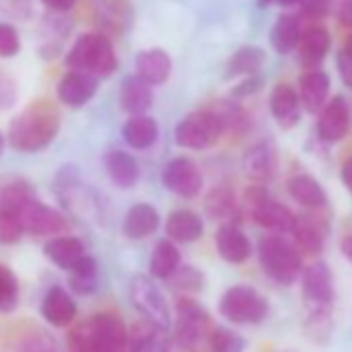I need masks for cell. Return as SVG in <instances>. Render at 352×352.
Returning a JSON list of instances; mask_svg holds the SVG:
<instances>
[{"label":"cell","mask_w":352,"mask_h":352,"mask_svg":"<svg viewBox=\"0 0 352 352\" xmlns=\"http://www.w3.org/2000/svg\"><path fill=\"white\" fill-rule=\"evenodd\" d=\"M60 131L58 110L46 102H34L17 118H13L9 129V143L15 151L36 153L48 147Z\"/></svg>","instance_id":"1"},{"label":"cell","mask_w":352,"mask_h":352,"mask_svg":"<svg viewBox=\"0 0 352 352\" xmlns=\"http://www.w3.org/2000/svg\"><path fill=\"white\" fill-rule=\"evenodd\" d=\"M71 352H126V327L110 313L91 315L69 333Z\"/></svg>","instance_id":"2"},{"label":"cell","mask_w":352,"mask_h":352,"mask_svg":"<svg viewBox=\"0 0 352 352\" xmlns=\"http://www.w3.org/2000/svg\"><path fill=\"white\" fill-rule=\"evenodd\" d=\"M67 67L71 71L87 73L91 77H110L116 67V52L104 34H83L67 54Z\"/></svg>","instance_id":"3"},{"label":"cell","mask_w":352,"mask_h":352,"mask_svg":"<svg viewBox=\"0 0 352 352\" xmlns=\"http://www.w3.org/2000/svg\"><path fill=\"white\" fill-rule=\"evenodd\" d=\"M259 263L278 284L290 286L302 274V255L280 234H270L259 243Z\"/></svg>","instance_id":"4"},{"label":"cell","mask_w":352,"mask_h":352,"mask_svg":"<svg viewBox=\"0 0 352 352\" xmlns=\"http://www.w3.org/2000/svg\"><path fill=\"white\" fill-rule=\"evenodd\" d=\"M226 133L224 122L220 120V116L212 110H195L191 114H187L179 124H176L174 131V141L183 149H210L214 147L222 135Z\"/></svg>","instance_id":"5"},{"label":"cell","mask_w":352,"mask_h":352,"mask_svg":"<svg viewBox=\"0 0 352 352\" xmlns=\"http://www.w3.org/2000/svg\"><path fill=\"white\" fill-rule=\"evenodd\" d=\"M220 313L230 323L255 325V323H261L267 317L270 305H267L265 296L259 294V290H255L253 286L236 284V286H230L222 294Z\"/></svg>","instance_id":"6"},{"label":"cell","mask_w":352,"mask_h":352,"mask_svg":"<svg viewBox=\"0 0 352 352\" xmlns=\"http://www.w3.org/2000/svg\"><path fill=\"white\" fill-rule=\"evenodd\" d=\"M176 340L187 350L199 348L206 340H210V313L193 298H181L176 305V323H174Z\"/></svg>","instance_id":"7"},{"label":"cell","mask_w":352,"mask_h":352,"mask_svg":"<svg viewBox=\"0 0 352 352\" xmlns=\"http://www.w3.org/2000/svg\"><path fill=\"white\" fill-rule=\"evenodd\" d=\"M131 302L143 315L147 323H151L160 331H168L170 327V309L149 276H137L131 282Z\"/></svg>","instance_id":"8"},{"label":"cell","mask_w":352,"mask_h":352,"mask_svg":"<svg viewBox=\"0 0 352 352\" xmlns=\"http://www.w3.org/2000/svg\"><path fill=\"white\" fill-rule=\"evenodd\" d=\"M302 300L311 313H331L336 298L333 274L325 261H315L309 267H302L300 274Z\"/></svg>","instance_id":"9"},{"label":"cell","mask_w":352,"mask_h":352,"mask_svg":"<svg viewBox=\"0 0 352 352\" xmlns=\"http://www.w3.org/2000/svg\"><path fill=\"white\" fill-rule=\"evenodd\" d=\"M162 185L179 197H197L204 187V174L197 164L185 155L172 157L162 170Z\"/></svg>","instance_id":"10"},{"label":"cell","mask_w":352,"mask_h":352,"mask_svg":"<svg viewBox=\"0 0 352 352\" xmlns=\"http://www.w3.org/2000/svg\"><path fill=\"white\" fill-rule=\"evenodd\" d=\"M19 222H21L23 234L28 232V234H34V236L60 234L69 226L67 218L58 210L42 204L40 199H34L30 206L23 208V212L19 214Z\"/></svg>","instance_id":"11"},{"label":"cell","mask_w":352,"mask_h":352,"mask_svg":"<svg viewBox=\"0 0 352 352\" xmlns=\"http://www.w3.org/2000/svg\"><path fill=\"white\" fill-rule=\"evenodd\" d=\"M317 135L325 143H338L348 135L350 129V108L342 96L331 98L319 112Z\"/></svg>","instance_id":"12"},{"label":"cell","mask_w":352,"mask_h":352,"mask_svg":"<svg viewBox=\"0 0 352 352\" xmlns=\"http://www.w3.org/2000/svg\"><path fill=\"white\" fill-rule=\"evenodd\" d=\"M276 166H278V153H276L274 143L267 139L253 143L243 157L245 174L257 185H263L272 179L276 172Z\"/></svg>","instance_id":"13"},{"label":"cell","mask_w":352,"mask_h":352,"mask_svg":"<svg viewBox=\"0 0 352 352\" xmlns=\"http://www.w3.org/2000/svg\"><path fill=\"white\" fill-rule=\"evenodd\" d=\"M100 79L91 77L87 73H79V71H69L56 87V96L63 104L71 106V108H81L85 106L98 91Z\"/></svg>","instance_id":"14"},{"label":"cell","mask_w":352,"mask_h":352,"mask_svg":"<svg viewBox=\"0 0 352 352\" xmlns=\"http://www.w3.org/2000/svg\"><path fill=\"white\" fill-rule=\"evenodd\" d=\"M329 75L321 69H311L305 71L298 79V100L300 108H305L311 114H317L325 104L329 96Z\"/></svg>","instance_id":"15"},{"label":"cell","mask_w":352,"mask_h":352,"mask_svg":"<svg viewBox=\"0 0 352 352\" xmlns=\"http://www.w3.org/2000/svg\"><path fill=\"white\" fill-rule=\"evenodd\" d=\"M216 249L220 253V257L228 263H245L251 253H253V247H251V241L247 239V234L232 222H226L218 228L216 232Z\"/></svg>","instance_id":"16"},{"label":"cell","mask_w":352,"mask_h":352,"mask_svg":"<svg viewBox=\"0 0 352 352\" xmlns=\"http://www.w3.org/2000/svg\"><path fill=\"white\" fill-rule=\"evenodd\" d=\"M270 110L282 129H292L300 120V100L292 85L278 83L270 96Z\"/></svg>","instance_id":"17"},{"label":"cell","mask_w":352,"mask_h":352,"mask_svg":"<svg viewBox=\"0 0 352 352\" xmlns=\"http://www.w3.org/2000/svg\"><path fill=\"white\" fill-rule=\"evenodd\" d=\"M42 317L54 327H67L77 317V302L63 286H54L42 300Z\"/></svg>","instance_id":"18"},{"label":"cell","mask_w":352,"mask_h":352,"mask_svg":"<svg viewBox=\"0 0 352 352\" xmlns=\"http://www.w3.org/2000/svg\"><path fill=\"white\" fill-rule=\"evenodd\" d=\"M135 69H137V77L145 81L149 87H153V85H162L168 81L170 71H172V60L168 52L160 48L141 50L135 56Z\"/></svg>","instance_id":"19"},{"label":"cell","mask_w":352,"mask_h":352,"mask_svg":"<svg viewBox=\"0 0 352 352\" xmlns=\"http://www.w3.org/2000/svg\"><path fill=\"white\" fill-rule=\"evenodd\" d=\"M331 46V36L325 28L321 25H311L307 30H302L300 40H298V52H300V60L302 65L311 71L317 69L323 58L327 56Z\"/></svg>","instance_id":"20"},{"label":"cell","mask_w":352,"mask_h":352,"mask_svg":"<svg viewBox=\"0 0 352 352\" xmlns=\"http://www.w3.org/2000/svg\"><path fill=\"white\" fill-rule=\"evenodd\" d=\"M118 102H120V108L131 114V116H141L145 114L151 104H153V94H151V87L141 81L137 75H129L122 79L120 83V94H118Z\"/></svg>","instance_id":"21"},{"label":"cell","mask_w":352,"mask_h":352,"mask_svg":"<svg viewBox=\"0 0 352 352\" xmlns=\"http://www.w3.org/2000/svg\"><path fill=\"white\" fill-rule=\"evenodd\" d=\"M253 220L265 228V230H272V232H278V234H284V232H292L294 224H296V216L290 208H286L284 204H278L274 199H265L261 206H257L253 212H251Z\"/></svg>","instance_id":"22"},{"label":"cell","mask_w":352,"mask_h":352,"mask_svg":"<svg viewBox=\"0 0 352 352\" xmlns=\"http://www.w3.org/2000/svg\"><path fill=\"white\" fill-rule=\"evenodd\" d=\"M104 164H106V172L110 176V181L118 189H133L139 183V176H141L139 162L131 153L114 149L106 153Z\"/></svg>","instance_id":"23"},{"label":"cell","mask_w":352,"mask_h":352,"mask_svg":"<svg viewBox=\"0 0 352 352\" xmlns=\"http://www.w3.org/2000/svg\"><path fill=\"white\" fill-rule=\"evenodd\" d=\"M46 257L60 270H73L85 255V245L77 236H52L44 247Z\"/></svg>","instance_id":"24"},{"label":"cell","mask_w":352,"mask_h":352,"mask_svg":"<svg viewBox=\"0 0 352 352\" xmlns=\"http://www.w3.org/2000/svg\"><path fill=\"white\" fill-rule=\"evenodd\" d=\"M160 226V214L153 206L149 204H137L133 206L122 222V234L126 239L139 241L149 234H153Z\"/></svg>","instance_id":"25"},{"label":"cell","mask_w":352,"mask_h":352,"mask_svg":"<svg viewBox=\"0 0 352 352\" xmlns=\"http://www.w3.org/2000/svg\"><path fill=\"white\" fill-rule=\"evenodd\" d=\"M166 234H168V241L195 243L204 234V222L191 210H176L166 220Z\"/></svg>","instance_id":"26"},{"label":"cell","mask_w":352,"mask_h":352,"mask_svg":"<svg viewBox=\"0 0 352 352\" xmlns=\"http://www.w3.org/2000/svg\"><path fill=\"white\" fill-rule=\"evenodd\" d=\"M300 34H302L300 17L294 13H282L272 25L270 44L278 54H290L298 46Z\"/></svg>","instance_id":"27"},{"label":"cell","mask_w":352,"mask_h":352,"mask_svg":"<svg viewBox=\"0 0 352 352\" xmlns=\"http://www.w3.org/2000/svg\"><path fill=\"white\" fill-rule=\"evenodd\" d=\"M288 195L300 204L302 208H309V210H321L327 206V195L323 191V187L319 185L317 179L309 174H296L288 181Z\"/></svg>","instance_id":"28"},{"label":"cell","mask_w":352,"mask_h":352,"mask_svg":"<svg viewBox=\"0 0 352 352\" xmlns=\"http://www.w3.org/2000/svg\"><path fill=\"white\" fill-rule=\"evenodd\" d=\"M157 135H160V129H157V122L147 116V114H141V116H131L124 124H122V139L129 147L133 149H149L155 141H157Z\"/></svg>","instance_id":"29"},{"label":"cell","mask_w":352,"mask_h":352,"mask_svg":"<svg viewBox=\"0 0 352 352\" xmlns=\"http://www.w3.org/2000/svg\"><path fill=\"white\" fill-rule=\"evenodd\" d=\"M263 65H265L263 48H259V46H243L230 56L228 67H226V77L228 79H232V77H243V79L253 77V75H259Z\"/></svg>","instance_id":"30"},{"label":"cell","mask_w":352,"mask_h":352,"mask_svg":"<svg viewBox=\"0 0 352 352\" xmlns=\"http://www.w3.org/2000/svg\"><path fill=\"white\" fill-rule=\"evenodd\" d=\"M179 265H181V253H179V249H176V245L168 239L160 241L151 253V259H149L151 278L168 280Z\"/></svg>","instance_id":"31"},{"label":"cell","mask_w":352,"mask_h":352,"mask_svg":"<svg viewBox=\"0 0 352 352\" xmlns=\"http://www.w3.org/2000/svg\"><path fill=\"white\" fill-rule=\"evenodd\" d=\"M34 199H38V195L30 183H23V181L11 183L5 189H0V212L19 216L23 208L30 206Z\"/></svg>","instance_id":"32"},{"label":"cell","mask_w":352,"mask_h":352,"mask_svg":"<svg viewBox=\"0 0 352 352\" xmlns=\"http://www.w3.org/2000/svg\"><path fill=\"white\" fill-rule=\"evenodd\" d=\"M98 263L94 257L85 255L73 270H69V286L77 294H91L98 288Z\"/></svg>","instance_id":"33"},{"label":"cell","mask_w":352,"mask_h":352,"mask_svg":"<svg viewBox=\"0 0 352 352\" xmlns=\"http://www.w3.org/2000/svg\"><path fill=\"white\" fill-rule=\"evenodd\" d=\"M292 236H294V247L300 249L307 255H319L323 249V232L321 228L307 218H296V224L292 228Z\"/></svg>","instance_id":"34"},{"label":"cell","mask_w":352,"mask_h":352,"mask_svg":"<svg viewBox=\"0 0 352 352\" xmlns=\"http://www.w3.org/2000/svg\"><path fill=\"white\" fill-rule=\"evenodd\" d=\"M206 212L216 220H228L236 214V197L230 187H216L206 197Z\"/></svg>","instance_id":"35"},{"label":"cell","mask_w":352,"mask_h":352,"mask_svg":"<svg viewBox=\"0 0 352 352\" xmlns=\"http://www.w3.org/2000/svg\"><path fill=\"white\" fill-rule=\"evenodd\" d=\"M19 302V280L7 265H0V311L9 313Z\"/></svg>","instance_id":"36"},{"label":"cell","mask_w":352,"mask_h":352,"mask_svg":"<svg viewBox=\"0 0 352 352\" xmlns=\"http://www.w3.org/2000/svg\"><path fill=\"white\" fill-rule=\"evenodd\" d=\"M210 348L212 352H245L247 342L241 333L230 327H216L210 333Z\"/></svg>","instance_id":"37"},{"label":"cell","mask_w":352,"mask_h":352,"mask_svg":"<svg viewBox=\"0 0 352 352\" xmlns=\"http://www.w3.org/2000/svg\"><path fill=\"white\" fill-rule=\"evenodd\" d=\"M168 282L172 284V288L183 292H197L204 288V276L193 265H179L176 272L168 278Z\"/></svg>","instance_id":"38"},{"label":"cell","mask_w":352,"mask_h":352,"mask_svg":"<svg viewBox=\"0 0 352 352\" xmlns=\"http://www.w3.org/2000/svg\"><path fill=\"white\" fill-rule=\"evenodd\" d=\"M23 236V228L19 216L0 212V245H15Z\"/></svg>","instance_id":"39"},{"label":"cell","mask_w":352,"mask_h":352,"mask_svg":"<svg viewBox=\"0 0 352 352\" xmlns=\"http://www.w3.org/2000/svg\"><path fill=\"white\" fill-rule=\"evenodd\" d=\"M21 50L19 34L13 25L0 23V58H13Z\"/></svg>","instance_id":"40"},{"label":"cell","mask_w":352,"mask_h":352,"mask_svg":"<svg viewBox=\"0 0 352 352\" xmlns=\"http://www.w3.org/2000/svg\"><path fill=\"white\" fill-rule=\"evenodd\" d=\"M17 352H58V348H56V342L52 338L38 331V333H32L30 338H25L19 344Z\"/></svg>","instance_id":"41"},{"label":"cell","mask_w":352,"mask_h":352,"mask_svg":"<svg viewBox=\"0 0 352 352\" xmlns=\"http://www.w3.org/2000/svg\"><path fill=\"white\" fill-rule=\"evenodd\" d=\"M298 7H300L302 17H307L311 21H319L329 15L331 0H300Z\"/></svg>","instance_id":"42"},{"label":"cell","mask_w":352,"mask_h":352,"mask_svg":"<svg viewBox=\"0 0 352 352\" xmlns=\"http://www.w3.org/2000/svg\"><path fill=\"white\" fill-rule=\"evenodd\" d=\"M336 67H338L342 83L352 89V54H348L344 48H340L336 54Z\"/></svg>","instance_id":"43"},{"label":"cell","mask_w":352,"mask_h":352,"mask_svg":"<svg viewBox=\"0 0 352 352\" xmlns=\"http://www.w3.org/2000/svg\"><path fill=\"white\" fill-rule=\"evenodd\" d=\"M261 87H263V77H261V75L245 77V79L232 89V96H234V98H249V96L257 94Z\"/></svg>","instance_id":"44"},{"label":"cell","mask_w":352,"mask_h":352,"mask_svg":"<svg viewBox=\"0 0 352 352\" xmlns=\"http://www.w3.org/2000/svg\"><path fill=\"white\" fill-rule=\"evenodd\" d=\"M15 102V85L7 77H0V110L13 106Z\"/></svg>","instance_id":"45"},{"label":"cell","mask_w":352,"mask_h":352,"mask_svg":"<svg viewBox=\"0 0 352 352\" xmlns=\"http://www.w3.org/2000/svg\"><path fill=\"white\" fill-rule=\"evenodd\" d=\"M166 331H155L151 338H149V342L145 344V348L141 350V352H168L170 350V344H168V340H166V336H164Z\"/></svg>","instance_id":"46"},{"label":"cell","mask_w":352,"mask_h":352,"mask_svg":"<svg viewBox=\"0 0 352 352\" xmlns=\"http://www.w3.org/2000/svg\"><path fill=\"white\" fill-rule=\"evenodd\" d=\"M338 23L346 30H352V0H340L336 11Z\"/></svg>","instance_id":"47"},{"label":"cell","mask_w":352,"mask_h":352,"mask_svg":"<svg viewBox=\"0 0 352 352\" xmlns=\"http://www.w3.org/2000/svg\"><path fill=\"white\" fill-rule=\"evenodd\" d=\"M44 7L48 11H54V13H67L73 9V5L77 3V0H42Z\"/></svg>","instance_id":"48"},{"label":"cell","mask_w":352,"mask_h":352,"mask_svg":"<svg viewBox=\"0 0 352 352\" xmlns=\"http://www.w3.org/2000/svg\"><path fill=\"white\" fill-rule=\"evenodd\" d=\"M300 0H257L259 9H267V7H282V9H290L296 7Z\"/></svg>","instance_id":"49"},{"label":"cell","mask_w":352,"mask_h":352,"mask_svg":"<svg viewBox=\"0 0 352 352\" xmlns=\"http://www.w3.org/2000/svg\"><path fill=\"white\" fill-rule=\"evenodd\" d=\"M340 176H342V183H344V187H346V189H348V193L352 195V157H348V160L342 164Z\"/></svg>","instance_id":"50"},{"label":"cell","mask_w":352,"mask_h":352,"mask_svg":"<svg viewBox=\"0 0 352 352\" xmlns=\"http://www.w3.org/2000/svg\"><path fill=\"white\" fill-rule=\"evenodd\" d=\"M340 251H342V255L352 263V234H348V236H344V239H342V243H340Z\"/></svg>","instance_id":"51"},{"label":"cell","mask_w":352,"mask_h":352,"mask_svg":"<svg viewBox=\"0 0 352 352\" xmlns=\"http://www.w3.org/2000/svg\"><path fill=\"white\" fill-rule=\"evenodd\" d=\"M342 48H344V50H346L348 54H352V34H350V36L346 38V42H344V46H342Z\"/></svg>","instance_id":"52"},{"label":"cell","mask_w":352,"mask_h":352,"mask_svg":"<svg viewBox=\"0 0 352 352\" xmlns=\"http://www.w3.org/2000/svg\"><path fill=\"white\" fill-rule=\"evenodd\" d=\"M3 149H5V137H3V133H0V153H3Z\"/></svg>","instance_id":"53"}]
</instances>
